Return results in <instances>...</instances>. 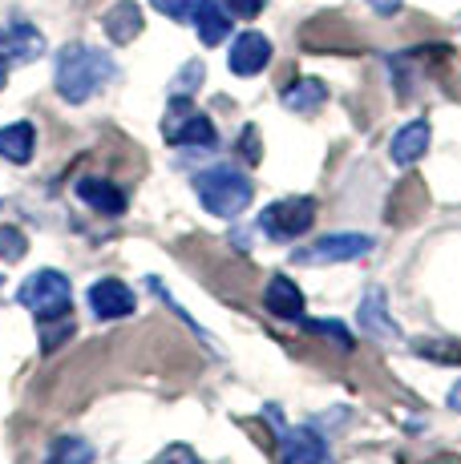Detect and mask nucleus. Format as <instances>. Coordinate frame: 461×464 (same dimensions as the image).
Wrapping results in <instances>:
<instances>
[{
    "instance_id": "23",
    "label": "nucleus",
    "mask_w": 461,
    "mask_h": 464,
    "mask_svg": "<svg viewBox=\"0 0 461 464\" xmlns=\"http://www.w3.org/2000/svg\"><path fill=\"white\" fill-rule=\"evenodd\" d=\"M154 464H202L199 457H194L191 449H186V444H171V449L162 452V457H158Z\"/></svg>"
},
{
    "instance_id": "30",
    "label": "nucleus",
    "mask_w": 461,
    "mask_h": 464,
    "mask_svg": "<svg viewBox=\"0 0 461 464\" xmlns=\"http://www.w3.org/2000/svg\"><path fill=\"white\" fill-rule=\"evenodd\" d=\"M5 77H8V65H0V89H5Z\"/></svg>"
},
{
    "instance_id": "20",
    "label": "nucleus",
    "mask_w": 461,
    "mask_h": 464,
    "mask_svg": "<svg viewBox=\"0 0 461 464\" xmlns=\"http://www.w3.org/2000/svg\"><path fill=\"white\" fill-rule=\"evenodd\" d=\"M150 5H154L162 16H171V21H194L207 0H150Z\"/></svg>"
},
{
    "instance_id": "22",
    "label": "nucleus",
    "mask_w": 461,
    "mask_h": 464,
    "mask_svg": "<svg viewBox=\"0 0 461 464\" xmlns=\"http://www.w3.org/2000/svg\"><path fill=\"white\" fill-rule=\"evenodd\" d=\"M417 352H421V355H429V360H437V363H461V347H437V343H433V339H425V343L421 347H417Z\"/></svg>"
},
{
    "instance_id": "18",
    "label": "nucleus",
    "mask_w": 461,
    "mask_h": 464,
    "mask_svg": "<svg viewBox=\"0 0 461 464\" xmlns=\"http://www.w3.org/2000/svg\"><path fill=\"white\" fill-rule=\"evenodd\" d=\"M324 102H328V89H324V82H316V77H304V82H296L291 89H283V105L296 113H312V110H320Z\"/></svg>"
},
{
    "instance_id": "6",
    "label": "nucleus",
    "mask_w": 461,
    "mask_h": 464,
    "mask_svg": "<svg viewBox=\"0 0 461 464\" xmlns=\"http://www.w3.org/2000/svg\"><path fill=\"white\" fill-rule=\"evenodd\" d=\"M372 251V238L368 235H324L320 243L304 246L296 251L299 266H328V263H352V258H365Z\"/></svg>"
},
{
    "instance_id": "28",
    "label": "nucleus",
    "mask_w": 461,
    "mask_h": 464,
    "mask_svg": "<svg viewBox=\"0 0 461 464\" xmlns=\"http://www.w3.org/2000/svg\"><path fill=\"white\" fill-rule=\"evenodd\" d=\"M372 8H377V13H385V16H393L397 8H401V0H368Z\"/></svg>"
},
{
    "instance_id": "26",
    "label": "nucleus",
    "mask_w": 461,
    "mask_h": 464,
    "mask_svg": "<svg viewBox=\"0 0 461 464\" xmlns=\"http://www.w3.org/2000/svg\"><path fill=\"white\" fill-rule=\"evenodd\" d=\"M243 158L247 162H260V133H255L251 126L243 130Z\"/></svg>"
},
{
    "instance_id": "4",
    "label": "nucleus",
    "mask_w": 461,
    "mask_h": 464,
    "mask_svg": "<svg viewBox=\"0 0 461 464\" xmlns=\"http://www.w3.org/2000/svg\"><path fill=\"white\" fill-rule=\"evenodd\" d=\"M162 133L171 146H186V150H211L219 141V133L211 126L207 113H199L191 102H182V97L171 105V113H166Z\"/></svg>"
},
{
    "instance_id": "2",
    "label": "nucleus",
    "mask_w": 461,
    "mask_h": 464,
    "mask_svg": "<svg viewBox=\"0 0 461 464\" xmlns=\"http://www.w3.org/2000/svg\"><path fill=\"white\" fill-rule=\"evenodd\" d=\"M194 194L215 218H239L255 198V186L243 169L235 166H211L202 174H194Z\"/></svg>"
},
{
    "instance_id": "11",
    "label": "nucleus",
    "mask_w": 461,
    "mask_h": 464,
    "mask_svg": "<svg viewBox=\"0 0 461 464\" xmlns=\"http://www.w3.org/2000/svg\"><path fill=\"white\" fill-rule=\"evenodd\" d=\"M74 194L85 202V207H93L97 214H110V218L126 214V194H122L110 178H77Z\"/></svg>"
},
{
    "instance_id": "16",
    "label": "nucleus",
    "mask_w": 461,
    "mask_h": 464,
    "mask_svg": "<svg viewBox=\"0 0 461 464\" xmlns=\"http://www.w3.org/2000/svg\"><path fill=\"white\" fill-rule=\"evenodd\" d=\"M194 24H199V41L202 44H223L230 37V13L227 8H219L215 0H207V5L199 8Z\"/></svg>"
},
{
    "instance_id": "8",
    "label": "nucleus",
    "mask_w": 461,
    "mask_h": 464,
    "mask_svg": "<svg viewBox=\"0 0 461 464\" xmlns=\"http://www.w3.org/2000/svg\"><path fill=\"white\" fill-rule=\"evenodd\" d=\"M280 460L283 464H332V449H328V440L316 428H291V432H283Z\"/></svg>"
},
{
    "instance_id": "7",
    "label": "nucleus",
    "mask_w": 461,
    "mask_h": 464,
    "mask_svg": "<svg viewBox=\"0 0 461 464\" xmlns=\"http://www.w3.org/2000/svg\"><path fill=\"white\" fill-rule=\"evenodd\" d=\"M41 53H45V37H41L33 24L25 21H13L0 29V65H29V61H37Z\"/></svg>"
},
{
    "instance_id": "12",
    "label": "nucleus",
    "mask_w": 461,
    "mask_h": 464,
    "mask_svg": "<svg viewBox=\"0 0 461 464\" xmlns=\"http://www.w3.org/2000/svg\"><path fill=\"white\" fill-rule=\"evenodd\" d=\"M263 303H268V311L276 319H304V295H299V287L291 279H276L268 283V291H263Z\"/></svg>"
},
{
    "instance_id": "24",
    "label": "nucleus",
    "mask_w": 461,
    "mask_h": 464,
    "mask_svg": "<svg viewBox=\"0 0 461 464\" xmlns=\"http://www.w3.org/2000/svg\"><path fill=\"white\" fill-rule=\"evenodd\" d=\"M199 82H202V65L199 61H191V65L182 69V77L174 82V89H179V93H191V89H199Z\"/></svg>"
},
{
    "instance_id": "14",
    "label": "nucleus",
    "mask_w": 461,
    "mask_h": 464,
    "mask_svg": "<svg viewBox=\"0 0 461 464\" xmlns=\"http://www.w3.org/2000/svg\"><path fill=\"white\" fill-rule=\"evenodd\" d=\"M105 37H110L113 44H130L142 33V8L134 5V0H118V5L105 13Z\"/></svg>"
},
{
    "instance_id": "3",
    "label": "nucleus",
    "mask_w": 461,
    "mask_h": 464,
    "mask_svg": "<svg viewBox=\"0 0 461 464\" xmlns=\"http://www.w3.org/2000/svg\"><path fill=\"white\" fill-rule=\"evenodd\" d=\"M16 303L29 307L37 319H65L69 315V279L61 271H37L25 279V287L16 291Z\"/></svg>"
},
{
    "instance_id": "10",
    "label": "nucleus",
    "mask_w": 461,
    "mask_h": 464,
    "mask_svg": "<svg viewBox=\"0 0 461 464\" xmlns=\"http://www.w3.org/2000/svg\"><path fill=\"white\" fill-rule=\"evenodd\" d=\"M90 307L97 319H126V315H134L138 303H134V291L122 279H102L90 287Z\"/></svg>"
},
{
    "instance_id": "5",
    "label": "nucleus",
    "mask_w": 461,
    "mask_h": 464,
    "mask_svg": "<svg viewBox=\"0 0 461 464\" xmlns=\"http://www.w3.org/2000/svg\"><path fill=\"white\" fill-rule=\"evenodd\" d=\"M312 222H316V198H283V202H271V207L260 214L263 235L276 238V243L299 238Z\"/></svg>"
},
{
    "instance_id": "19",
    "label": "nucleus",
    "mask_w": 461,
    "mask_h": 464,
    "mask_svg": "<svg viewBox=\"0 0 461 464\" xmlns=\"http://www.w3.org/2000/svg\"><path fill=\"white\" fill-rule=\"evenodd\" d=\"M45 464H93V444L82 436H57Z\"/></svg>"
},
{
    "instance_id": "27",
    "label": "nucleus",
    "mask_w": 461,
    "mask_h": 464,
    "mask_svg": "<svg viewBox=\"0 0 461 464\" xmlns=\"http://www.w3.org/2000/svg\"><path fill=\"white\" fill-rule=\"evenodd\" d=\"M312 332H324V335H336V343L340 347H352V335L344 332L340 324H312Z\"/></svg>"
},
{
    "instance_id": "25",
    "label": "nucleus",
    "mask_w": 461,
    "mask_h": 464,
    "mask_svg": "<svg viewBox=\"0 0 461 464\" xmlns=\"http://www.w3.org/2000/svg\"><path fill=\"white\" fill-rule=\"evenodd\" d=\"M227 5V13H235V16H260L263 13V0H223Z\"/></svg>"
},
{
    "instance_id": "21",
    "label": "nucleus",
    "mask_w": 461,
    "mask_h": 464,
    "mask_svg": "<svg viewBox=\"0 0 461 464\" xmlns=\"http://www.w3.org/2000/svg\"><path fill=\"white\" fill-rule=\"evenodd\" d=\"M29 251V243H25V235L16 227H0V258H8V263H16V258H25Z\"/></svg>"
},
{
    "instance_id": "9",
    "label": "nucleus",
    "mask_w": 461,
    "mask_h": 464,
    "mask_svg": "<svg viewBox=\"0 0 461 464\" xmlns=\"http://www.w3.org/2000/svg\"><path fill=\"white\" fill-rule=\"evenodd\" d=\"M268 61H271V41L263 33H239L235 44H230L227 65L235 77H255L268 69Z\"/></svg>"
},
{
    "instance_id": "29",
    "label": "nucleus",
    "mask_w": 461,
    "mask_h": 464,
    "mask_svg": "<svg viewBox=\"0 0 461 464\" xmlns=\"http://www.w3.org/2000/svg\"><path fill=\"white\" fill-rule=\"evenodd\" d=\"M449 408H457V412H461V380L454 383V392H449Z\"/></svg>"
},
{
    "instance_id": "13",
    "label": "nucleus",
    "mask_w": 461,
    "mask_h": 464,
    "mask_svg": "<svg viewBox=\"0 0 461 464\" xmlns=\"http://www.w3.org/2000/svg\"><path fill=\"white\" fill-rule=\"evenodd\" d=\"M33 150H37V130L29 121H13V126L0 130V158L13 166L33 162Z\"/></svg>"
},
{
    "instance_id": "17",
    "label": "nucleus",
    "mask_w": 461,
    "mask_h": 464,
    "mask_svg": "<svg viewBox=\"0 0 461 464\" xmlns=\"http://www.w3.org/2000/svg\"><path fill=\"white\" fill-rule=\"evenodd\" d=\"M360 327H365L368 335H388V339L401 335V332H397V324L388 319V311H385V295H380V291H368L365 303H360Z\"/></svg>"
},
{
    "instance_id": "1",
    "label": "nucleus",
    "mask_w": 461,
    "mask_h": 464,
    "mask_svg": "<svg viewBox=\"0 0 461 464\" xmlns=\"http://www.w3.org/2000/svg\"><path fill=\"white\" fill-rule=\"evenodd\" d=\"M118 77V65H113L110 53L90 49V44H65L57 53V73H53V85L65 97L69 105H82L102 89L105 82Z\"/></svg>"
},
{
    "instance_id": "15",
    "label": "nucleus",
    "mask_w": 461,
    "mask_h": 464,
    "mask_svg": "<svg viewBox=\"0 0 461 464\" xmlns=\"http://www.w3.org/2000/svg\"><path fill=\"white\" fill-rule=\"evenodd\" d=\"M425 150H429V121L417 118L393 138V162L397 166H413L417 158H425Z\"/></svg>"
}]
</instances>
